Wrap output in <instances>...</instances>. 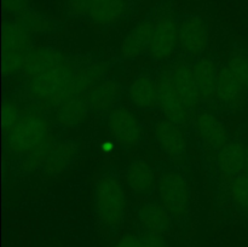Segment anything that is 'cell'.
Instances as JSON below:
<instances>
[{
	"instance_id": "obj_1",
	"label": "cell",
	"mask_w": 248,
	"mask_h": 247,
	"mask_svg": "<svg viewBox=\"0 0 248 247\" xmlns=\"http://www.w3.org/2000/svg\"><path fill=\"white\" fill-rule=\"evenodd\" d=\"M75 70L69 63L28 79L27 89L36 101L58 106L69 99V86Z\"/></svg>"
},
{
	"instance_id": "obj_2",
	"label": "cell",
	"mask_w": 248,
	"mask_h": 247,
	"mask_svg": "<svg viewBox=\"0 0 248 247\" xmlns=\"http://www.w3.org/2000/svg\"><path fill=\"white\" fill-rule=\"evenodd\" d=\"M94 202L98 218L109 228H118L123 223L126 211V196L120 181L106 174L97 182Z\"/></svg>"
},
{
	"instance_id": "obj_3",
	"label": "cell",
	"mask_w": 248,
	"mask_h": 247,
	"mask_svg": "<svg viewBox=\"0 0 248 247\" xmlns=\"http://www.w3.org/2000/svg\"><path fill=\"white\" fill-rule=\"evenodd\" d=\"M47 138H50L47 121L39 114H28L22 116L6 133V145L14 154L26 155Z\"/></svg>"
},
{
	"instance_id": "obj_4",
	"label": "cell",
	"mask_w": 248,
	"mask_h": 247,
	"mask_svg": "<svg viewBox=\"0 0 248 247\" xmlns=\"http://www.w3.org/2000/svg\"><path fill=\"white\" fill-rule=\"evenodd\" d=\"M31 34L16 21L6 22L2 29V72L12 75L22 72L24 58L31 50Z\"/></svg>"
},
{
	"instance_id": "obj_5",
	"label": "cell",
	"mask_w": 248,
	"mask_h": 247,
	"mask_svg": "<svg viewBox=\"0 0 248 247\" xmlns=\"http://www.w3.org/2000/svg\"><path fill=\"white\" fill-rule=\"evenodd\" d=\"M157 193L161 205L173 217H183L190 206V190L186 177L178 172H166L160 178Z\"/></svg>"
},
{
	"instance_id": "obj_6",
	"label": "cell",
	"mask_w": 248,
	"mask_h": 247,
	"mask_svg": "<svg viewBox=\"0 0 248 247\" xmlns=\"http://www.w3.org/2000/svg\"><path fill=\"white\" fill-rule=\"evenodd\" d=\"M178 45L191 57H200L208 46L206 22L196 15H186L178 21Z\"/></svg>"
},
{
	"instance_id": "obj_7",
	"label": "cell",
	"mask_w": 248,
	"mask_h": 247,
	"mask_svg": "<svg viewBox=\"0 0 248 247\" xmlns=\"http://www.w3.org/2000/svg\"><path fill=\"white\" fill-rule=\"evenodd\" d=\"M108 128L111 136L124 147H135L142 139V126L132 111L124 107L114 108L108 116Z\"/></svg>"
},
{
	"instance_id": "obj_8",
	"label": "cell",
	"mask_w": 248,
	"mask_h": 247,
	"mask_svg": "<svg viewBox=\"0 0 248 247\" xmlns=\"http://www.w3.org/2000/svg\"><path fill=\"white\" fill-rule=\"evenodd\" d=\"M157 104L164 111L166 119L182 126L188 123V107L176 91L170 73H162L156 80Z\"/></svg>"
},
{
	"instance_id": "obj_9",
	"label": "cell",
	"mask_w": 248,
	"mask_h": 247,
	"mask_svg": "<svg viewBox=\"0 0 248 247\" xmlns=\"http://www.w3.org/2000/svg\"><path fill=\"white\" fill-rule=\"evenodd\" d=\"M178 46V22L171 16H162L155 23L149 53L154 60L166 61Z\"/></svg>"
},
{
	"instance_id": "obj_10",
	"label": "cell",
	"mask_w": 248,
	"mask_h": 247,
	"mask_svg": "<svg viewBox=\"0 0 248 247\" xmlns=\"http://www.w3.org/2000/svg\"><path fill=\"white\" fill-rule=\"evenodd\" d=\"M155 139L171 159H181L186 152V139L181 126L169 119L160 120L154 130Z\"/></svg>"
},
{
	"instance_id": "obj_11",
	"label": "cell",
	"mask_w": 248,
	"mask_h": 247,
	"mask_svg": "<svg viewBox=\"0 0 248 247\" xmlns=\"http://www.w3.org/2000/svg\"><path fill=\"white\" fill-rule=\"evenodd\" d=\"M65 63L68 62L64 56L55 48L33 47L24 58L22 73L28 77H31L55 68L62 67Z\"/></svg>"
},
{
	"instance_id": "obj_12",
	"label": "cell",
	"mask_w": 248,
	"mask_h": 247,
	"mask_svg": "<svg viewBox=\"0 0 248 247\" xmlns=\"http://www.w3.org/2000/svg\"><path fill=\"white\" fill-rule=\"evenodd\" d=\"M171 79L174 89L188 109L196 108L202 98L196 85L193 68L186 63H179L172 70Z\"/></svg>"
},
{
	"instance_id": "obj_13",
	"label": "cell",
	"mask_w": 248,
	"mask_h": 247,
	"mask_svg": "<svg viewBox=\"0 0 248 247\" xmlns=\"http://www.w3.org/2000/svg\"><path fill=\"white\" fill-rule=\"evenodd\" d=\"M155 24L152 21H142L124 38L120 52L125 58H136L149 51Z\"/></svg>"
},
{
	"instance_id": "obj_14",
	"label": "cell",
	"mask_w": 248,
	"mask_h": 247,
	"mask_svg": "<svg viewBox=\"0 0 248 247\" xmlns=\"http://www.w3.org/2000/svg\"><path fill=\"white\" fill-rule=\"evenodd\" d=\"M195 128L201 139L211 148L219 150L229 142L224 124L217 116L207 111H202L196 115Z\"/></svg>"
},
{
	"instance_id": "obj_15",
	"label": "cell",
	"mask_w": 248,
	"mask_h": 247,
	"mask_svg": "<svg viewBox=\"0 0 248 247\" xmlns=\"http://www.w3.org/2000/svg\"><path fill=\"white\" fill-rule=\"evenodd\" d=\"M246 147L240 142H228L217 154L220 173L227 178H235L245 171Z\"/></svg>"
},
{
	"instance_id": "obj_16",
	"label": "cell",
	"mask_w": 248,
	"mask_h": 247,
	"mask_svg": "<svg viewBox=\"0 0 248 247\" xmlns=\"http://www.w3.org/2000/svg\"><path fill=\"white\" fill-rule=\"evenodd\" d=\"M138 222L145 232L165 234L172 227V216L161 203H143L137 212Z\"/></svg>"
},
{
	"instance_id": "obj_17",
	"label": "cell",
	"mask_w": 248,
	"mask_h": 247,
	"mask_svg": "<svg viewBox=\"0 0 248 247\" xmlns=\"http://www.w3.org/2000/svg\"><path fill=\"white\" fill-rule=\"evenodd\" d=\"M89 109L86 96H75L56 106L55 119L61 126L77 127L87 118Z\"/></svg>"
},
{
	"instance_id": "obj_18",
	"label": "cell",
	"mask_w": 248,
	"mask_h": 247,
	"mask_svg": "<svg viewBox=\"0 0 248 247\" xmlns=\"http://www.w3.org/2000/svg\"><path fill=\"white\" fill-rule=\"evenodd\" d=\"M127 0H93L87 18L96 24L118 23L127 14Z\"/></svg>"
},
{
	"instance_id": "obj_19",
	"label": "cell",
	"mask_w": 248,
	"mask_h": 247,
	"mask_svg": "<svg viewBox=\"0 0 248 247\" xmlns=\"http://www.w3.org/2000/svg\"><path fill=\"white\" fill-rule=\"evenodd\" d=\"M126 182L135 195L145 196L154 188V171L144 160H133L126 171Z\"/></svg>"
},
{
	"instance_id": "obj_20",
	"label": "cell",
	"mask_w": 248,
	"mask_h": 247,
	"mask_svg": "<svg viewBox=\"0 0 248 247\" xmlns=\"http://www.w3.org/2000/svg\"><path fill=\"white\" fill-rule=\"evenodd\" d=\"M244 86L237 81V79L232 75L227 65L218 69L216 97L224 106L229 107V108H235V107L240 106L242 96H244Z\"/></svg>"
},
{
	"instance_id": "obj_21",
	"label": "cell",
	"mask_w": 248,
	"mask_h": 247,
	"mask_svg": "<svg viewBox=\"0 0 248 247\" xmlns=\"http://www.w3.org/2000/svg\"><path fill=\"white\" fill-rule=\"evenodd\" d=\"M119 97V85L114 80H102L87 91L86 99L92 110L106 113L110 110Z\"/></svg>"
},
{
	"instance_id": "obj_22",
	"label": "cell",
	"mask_w": 248,
	"mask_h": 247,
	"mask_svg": "<svg viewBox=\"0 0 248 247\" xmlns=\"http://www.w3.org/2000/svg\"><path fill=\"white\" fill-rule=\"evenodd\" d=\"M128 97L137 108H154L157 104V82L149 75H140L131 82Z\"/></svg>"
},
{
	"instance_id": "obj_23",
	"label": "cell",
	"mask_w": 248,
	"mask_h": 247,
	"mask_svg": "<svg viewBox=\"0 0 248 247\" xmlns=\"http://www.w3.org/2000/svg\"><path fill=\"white\" fill-rule=\"evenodd\" d=\"M193 70L201 98L208 101L216 97L218 70L213 61L207 57L199 58Z\"/></svg>"
},
{
	"instance_id": "obj_24",
	"label": "cell",
	"mask_w": 248,
	"mask_h": 247,
	"mask_svg": "<svg viewBox=\"0 0 248 247\" xmlns=\"http://www.w3.org/2000/svg\"><path fill=\"white\" fill-rule=\"evenodd\" d=\"M108 70L106 64L96 63L81 67L80 69L75 70L74 77L69 86V98L75 96H84V93L89 91L92 86L102 81V77Z\"/></svg>"
},
{
	"instance_id": "obj_25",
	"label": "cell",
	"mask_w": 248,
	"mask_h": 247,
	"mask_svg": "<svg viewBox=\"0 0 248 247\" xmlns=\"http://www.w3.org/2000/svg\"><path fill=\"white\" fill-rule=\"evenodd\" d=\"M77 147L72 142H60L52 144L47 159L44 164V172L48 176H55L64 172L77 155Z\"/></svg>"
},
{
	"instance_id": "obj_26",
	"label": "cell",
	"mask_w": 248,
	"mask_h": 247,
	"mask_svg": "<svg viewBox=\"0 0 248 247\" xmlns=\"http://www.w3.org/2000/svg\"><path fill=\"white\" fill-rule=\"evenodd\" d=\"M15 21L31 35L33 34L50 33L55 29V23L51 19H48L44 15L39 14L35 10L31 9V7L15 17Z\"/></svg>"
},
{
	"instance_id": "obj_27",
	"label": "cell",
	"mask_w": 248,
	"mask_h": 247,
	"mask_svg": "<svg viewBox=\"0 0 248 247\" xmlns=\"http://www.w3.org/2000/svg\"><path fill=\"white\" fill-rule=\"evenodd\" d=\"M51 147H52V144H51V138H47L43 144H40L38 148L29 152L28 154L23 155L22 169L26 172H31L38 169L39 166H44L46 159H47V155Z\"/></svg>"
},
{
	"instance_id": "obj_28",
	"label": "cell",
	"mask_w": 248,
	"mask_h": 247,
	"mask_svg": "<svg viewBox=\"0 0 248 247\" xmlns=\"http://www.w3.org/2000/svg\"><path fill=\"white\" fill-rule=\"evenodd\" d=\"M230 194L240 207L248 211V173L245 172L232 179Z\"/></svg>"
},
{
	"instance_id": "obj_29",
	"label": "cell",
	"mask_w": 248,
	"mask_h": 247,
	"mask_svg": "<svg viewBox=\"0 0 248 247\" xmlns=\"http://www.w3.org/2000/svg\"><path fill=\"white\" fill-rule=\"evenodd\" d=\"M227 67L232 73L237 81L248 90V57L244 55H232L228 60Z\"/></svg>"
},
{
	"instance_id": "obj_30",
	"label": "cell",
	"mask_w": 248,
	"mask_h": 247,
	"mask_svg": "<svg viewBox=\"0 0 248 247\" xmlns=\"http://www.w3.org/2000/svg\"><path fill=\"white\" fill-rule=\"evenodd\" d=\"M19 114H21L19 107L15 102H5L2 106V128H4L5 135L18 123V120L21 119Z\"/></svg>"
},
{
	"instance_id": "obj_31",
	"label": "cell",
	"mask_w": 248,
	"mask_h": 247,
	"mask_svg": "<svg viewBox=\"0 0 248 247\" xmlns=\"http://www.w3.org/2000/svg\"><path fill=\"white\" fill-rule=\"evenodd\" d=\"M92 1L93 0H65L67 12L72 17H86L87 18Z\"/></svg>"
},
{
	"instance_id": "obj_32",
	"label": "cell",
	"mask_w": 248,
	"mask_h": 247,
	"mask_svg": "<svg viewBox=\"0 0 248 247\" xmlns=\"http://www.w3.org/2000/svg\"><path fill=\"white\" fill-rule=\"evenodd\" d=\"M2 5H4L5 11L7 14L14 15L15 17L31 7L29 0H2Z\"/></svg>"
},
{
	"instance_id": "obj_33",
	"label": "cell",
	"mask_w": 248,
	"mask_h": 247,
	"mask_svg": "<svg viewBox=\"0 0 248 247\" xmlns=\"http://www.w3.org/2000/svg\"><path fill=\"white\" fill-rule=\"evenodd\" d=\"M140 235L143 242V247H167L166 241L161 234L144 232Z\"/></svg>"
},
{
	"instance_id": "obj_34",
	"label": "cell",
	"mask_w": 248,
	"mask_h": 247,
	"mask_svg": "<svg viewBox=\"0 0 248 247\" xmlns=\"http://www.w3.org/2000/svg\"><path fill=\"white\" fill-rule=\"evenodd\" d=\"M113 247H143L140 235L126 234L115 242Z\"/></svg>"
},
{
	"instance_id": "obj_35",
	"label": "cell",
	"mask_w": 248,
	"mask_h": 247,
	"mask_svg": "<svg viewBox=\"0 0 248 247\" xmlns=\"http://www.w3.org/2000/svg\"><path fill=\"white\" fill-rule=\"evenodd\" d=\"M113 148H114V145H113V143H111V142H104L103 145H102V149H103L104 152H107V153L111 152V150H113Z\"/></svg>"
},
{
	"instance_id": "obj_36",
	"label": "cell",
	"mask_w": 248,
	"mask_h": 247,
	"mask_svg": "<svg viewBox=\"0 0 248 247\" xmlns=\"http://www.w3.org/2000/svg\"><path fill=\"white\" fill-rule=\"evenodd\" d=\"M245 172L248 173V145L246 147V159H245Z\"/></svg>"
}]
</instances>
